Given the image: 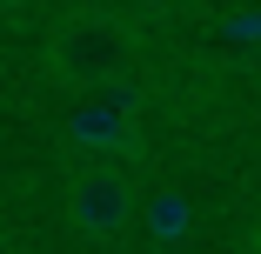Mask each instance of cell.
Returning a JSON list of instances; mask_svg holds the SVG:
<instances>
[{
	"mask_svg": "<svg viewBox=\"0 0 261 254\" xmlns=\"http://www.w3.org/2000/svg\"><path fill=\"white\" fill-rule=\"evenodd\" d=\"M134 40L114 14H67L47 40V74L67 80V87H114L127 74Z\"/></svg>",
	"mask_w": 261,
	"mask_h": 254,
	"instance_id": "6da1fadb",
	"label": "cell"
},
{
	"mask_svg": "<svg viewBox=\"0 0 261 254\" xmlns=\"http://www.w3.org/2000/svg\"><path fill=\"white\" fill-rule=\"evenodd\" d=\"M67 221H74V234H87V241H114V234H127V221H134V187H127L114 167L81 174L74 194H67Z\"/></svg>",
	"mask_w": 261,
	"mask_h": 254,
	"instance_id": "7a4b0ae2",
	"label": "cell"
},
{
	"mask_svg": "<svg viewBox=\"0 0 261 254\" xmlns=\"http://www.w3.org/2000/svg\"><path fill=\"white\" fill-rule=\"evenodd\" d=\"M74 140H87V147H134L127 121L108 114V107H81V114H74Z\"/></svg>",
	"mask_w": 261,
	"mask_h": 254,
	"instance_id": "3957f363",
	"label": "cell"
},
{
	"mask_svg": "<svg viewBox=\"0 0 261 254\" xmlns=\"http://www.w3.org/2000/svg\"><path fill=\"white\" fill-rule=\"evenodd\" d=\"M147 228L161 234V241H188V201L181 194H154L147 201Z\"/></svg>",
	"mask_w": 261,
	"mask_h": 254,
	"instance_id": "277c9868",
	"label": "cell"
},
{
	"mask_svg": "<svg viewBox=\"0 0 261 254\" xmlns=\"http://www.w3.org/2000/svg\"><path fill=\"white\" fill-rule=\"evenodd\" d=\"M20 7H27V0H7V14H20Z\"/></svg>",
	"mask_w": 261,
	"mask_h": 254,
	"instance_id": "5b68a950",
	"label": "cell"
}]
</instances>
